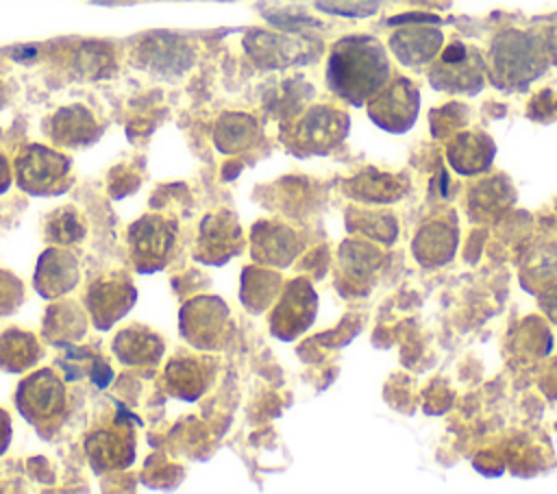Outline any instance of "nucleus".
<instances>
[{"label": "nucleus", "instance_id": "nucleus-1", "mask_svg": "<svg viewBox=\"0 0 557 494\" xmlns=\"http://www.w3.org/2000/svg\"><path fill=\"white\" fill-rule=\"evenodd\" d=\"M385 74L387 61L376 41L346 39L337 44L331 59V81L342 96L357 102L376 89Z\"/></svg>", "mask_w": 557, "mask_h": 494}, {"label": "nucleus", "instance_id": "nucleus-2", "mask_svg": "<svg viewBox=\"0 0 557 494\" xmlns=\"http://www.w3.org/2000/svg\"><path fill=\"white\" fill-rule=\"evenodd\" d=\"M15 407L41 437H50L67 416L65 385L52 368L35 370L20 381L15 390Z\"/></svg>", "mask_w": 557, "mask_h": 494}, {"label": "nucleus", "instance_id": "nucleus-3", "mask_svg": "<svg viewBox=\"0 0 557 494\" xmlns=\"http://www.w3.org/2000/svg\"><path fill=\"white\" fill-rule=\"evenodd\" d=\"M15 181L30 196H59L72 185V161L48 146L28 144L15 157Z\"/></svg>", "mask_w": 557, "mask_h": 494}, {"label": "nucleus", "instance_id": "nucleus-4", "mask_svg": "<svg viewBox=\"0 0 557 494\" xmlns=\"http://www.w3.org/2000/svg\"><path fill=\"white\" fill-rule=\"evenodd\" d=\"M174 242L176 222L159 213H144L126 231L128 257L139 274L163 270L174 250Z\"/></svg>", "mask_w": 557, "mask_h": 494}, {"label": "nucleus", "instance_id": "nucleus-5", "mask_svg": "<svg viewBox=\"0 0 557 494\" xmlns=\"http://www.w3.org/2000/svg\"><path fill=\"white\" fill-rule=\"evenodd\" d=\"M137 420L120 407V416L102 429H96L85 437V455L94 472H109L128 468L135 459V431L128 422Z\"/></svg>", "mask_w": 557, "mask_h": 494}, {"label": "nucleus", "instance_id": "nucleus-6", "mask_svg": "<svg viewBox=\"0 0 557 494\" xmlns=\"http://www.w3.org/2000/svg\"><path fill=\"white\" fill-rule=\"evenodd\" d=\"M137 302V289L133 281L120 272L102 274L94 279L85 292V307L91 324L100 331H109L120 322Z\"/></svg>", "mask_w": 557, "mask_h": 494}, {"label": "nucleus", "instance_id": "nucleus-7", "mask_svg": "<svg viewBox=\"0 0 557 494\" xmlns=\"http://www.w3.org/2000/svg\"><path fill=\"white\" fill-rule=\"evenodd\" d=\"M226 320V307L213 296H198L183 305L181 335L196 348H215Z\"/></svg>", "mask_w": 557, "mask_h": 494}, {"label": "nucleus", "instance_id": "nucleus-8", "mask_svg": "<svg viewBox=\"0 0 557 494\" xmlns=\"http://www.w3.org/2000/svg\"><path fill=\"white\" fill-rule=\"evenodd\" d=\"M78 276H81V270H78L76 257L70 250H63L61 246H52L39 255L35 263L33 285L41 298L52 300L74 289L78 283Z\"/></svg>", "mask_w": 557, "mask_h": 494}, {"label": "nucleus", "instance_id": "nucleus-9", "mask_svg": "<svg viewBox=\"0 0 557 494\" xmlns=\"http://www.w3.org/2000/svg\"><path fill=\"white\" fill-rule=\"evenodd\" d=\"M87 333V313L76 300H59L46 309L41 322V335L48 344L70 346L83 339Z\"/></svg>", "mask_w": 557, "mask_h": 494}, {"label": "nucleus", "instance_id": "nucleus-10", "mask_svg": "<svg viewBox=\"0 0 557 494\" xmlns=\"http://www.w3.org/2000/svg\"><path fill=\"white\" fill-rule=\"evenodd\" d=\"M111 348L124 366H152L161 359L165 344L148 326L131 324L115 335Z\"/></svg>", "mask_w": 557, "mask_h": 494}, {"label": "nucleus", "instance_id": "nucleus-11", "mask_svg": "<svg viewBox=\"0 0 557 494\" xmlns=\"http://www.w3.org/2000/svg\"><path fill=\"white\" fill-rule=\"evenodd\" d=\"M237 237V224L233 220H226V213L207 215L200 226L196 257L207 263H222L235 248Z\"/></svg>", "mask_w": 557, "mask_h": 494}, {"label": "nucleus", "instance_id": "nucleus-12", "mask_svg": "<svg viewBox=\"0 0 557 494\" xmlns=\"http://www.w3.org/2000/svg\"><path fill=\"white\" fill-rule=\"evenodd\" d=\"M98 131L100 128L94 115L85 107L72 104L59 109L52 115L48 137H52L61 146H85L98 137Z\"/></svg>", "mask_w": 557, "mask_h": 494}, {"label": "nucleus", "instance_id": "nucleus-13", "mask_svg": "<svg viewBox=\"0 0 557 494\" xmlns=\"http://www.w3.org/2000/svg\"><path fill=\"white\" fill-rule=\"evenodd\" d=\"M41 357V344L35 333L22 329H7L0 333V368L9 374H20L37 363Z\"/></svg>", "mask_w": 557, "mask_h": 494}, {"label": "nucleus", "instance_id": "nucleus-14", "mask_svg": "<svg viewBox=\"0 0 557 494\" xmlns=\"http://www.w3.org/2000/svg\"><path fill=\"white\" fill-rule=\"evenodd\" d=\"M65 348V355L57 357V366L65 372V381H78L83 376H89V381L98 390H104L111 383L113 370L100 355L89 348H76L72 344Z\"/></svg>", "mask_w": 557, "mask_h": 494}, {"label": "nucleus", "instance_id": "nucleus-15", "mask_svg": "<svg viewBox=\"0 0 557 494\" xmlns=\"http://www.w3.org/2000/svg\"><path fill=\"white\" fill-rule=\"evenodd\" d=\"M163 385L170 396H176L183 400H194L205 392L207 381H205V372H202L198 359H172L165 366Z\"/></svg>", "mask_w": 557, "mask_h": 494}, {"label": "nucleus", "instance_id": "nucleus-16", "mask_svg": "<svg viewBox=\"0 0 557 494\" xmlns=\"http://www.w3.org/2000/svg\"><path fill=\"white\" fill-rule=\"evenodd\" d=\"M87 235V224L85 218L81 215V211L72 205L59 207L54 209L44 224V237L52 244L59 246H67V244H76Z\"/></svg>", "mask_w": 557, "mask_h": 494}, {"label": "nucleus", "instance_id": "nucleus-17", "mask_svg": "<svg viewBox=\"0 0 557 494\" xmlns=\"http://www.w3.org/2000/svg\"><path fill=\"white\" fill-rule=\"evenodd\" d=\"M24 300V285L22 281L7 272L0 270V316H11Z\"/></svg>", "mask_w": 557, "mask_h": 494}, {"label": "nucleus", "instance_id": "nucleus-18", "mask_svg": "<svg viewBox=\"0 0 557 494\" xmlns=\"http://www.w3.org/2000/svg\"><path fill=\"white\" fill-rule=\"evenodd\" d=\"M11 442V418L4 409H0V455L9 448Z\"/></svg>", "mask_w": 557, "mask_h": 494}, {"label": "nucleus", "instance_id": "nucleus-19", "mask_svg": "<svg viewBox=\"0 0 557 494\" xmlns=\"http://www.w3.org/2000/svg\"><path fill=\"white\" fill-rule=\"evenodd\" d=\"M11 185V165L7 161V157L0 152V194H4Z\"/></svg>", "mask_w": 557, "mask_h": 494}]
</instances>
